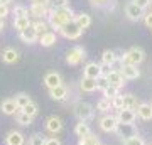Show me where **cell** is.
Returning a JSON list of instances; mask_svg holds the SVG:
<instances>
[{"mask_svg":"<svg viewBox=\"0 0 152 145\" xmlns=\"http://www.w3.org/2000/svg\"><path fill=\"white\" fill-rule=\"evenodd\" d=\"M117 123H118V120H117L115 115H105L103 118L100 120V127H102L103 132H115Z\"/></svg>","mask_w":152,"mask_h":145,"instance_id":"9c48e42d","label":"cell"},{"mask_svg":"<svg viewBox=\"0 0 152 145\" xmlns=\"http://www.w3.org/2000/svg\"><path fill=\"white\" fill-rule=\"evenodd\" d=\"M144 22H145V26L149 27V29H152V12L144 14Z\"/></svg>","mask_w":152,"mask_h":145,"instance_id":"7bdbcfd3","label":"cell"},{"mask_svg":"<svg viewBox=\"0 0 152 145\" xmlns=\"http://www.w3.org/2000/svg\"><path fill=\"white\" fill-rule=\"evenodd\" d=\"M137 115L140 117L142 120H152V105L151 103H139V106H137Z\"/></svg>","mask_w":152,"mask_h":145,"instance_id":"9a60e30c","label":"cell"},{"mask_svg":"<svg viewBox=\"0 0 152 145\" xmlns=\"http://www.w3.org/2000/svg\"><path fill=\"white\" fill-rule=\"evenodd\" d=\"M48 2H49V0H46V4H48Z\"/></svg>","mask_w":152,"mask_h":145,"instance_id":"f5cc1de1","label":"cell"},{"mask_svg":"<svg viewBox=\"0 0 152 145\" xmlns=\"http://www.w3.org/2000/svg\"><path fill=\"white\" fill-rule=\"evenodd\" d=\"M80 88H81V91H85V93H93L96 90V79H91V78H85V76H83L81 83H80Z\"/></svg>","mask_w":152,"mask_h":145,"instance_id":"d4e9b609","label":"cell"},{"mask_svg":"<svg viewBox=\"0 0 152 145\" xmlns=\"http://www.w3.org/2000/svg\"><path fill=\"white\" fill-rule=\"evenodd\" d=\"M117 95H118V88H115V86H110L108 85L103 90V96L107 98V100H112V98H115Z\"/></svg>","mask_w":152,"mask_h":145,"instance_id":"836d02e7","label":"cell"},{"mask_svg":"<svg viewBox=\"0 0 152 145\" xmlns=\"http://www.w3.org/2000/svg\"><path fill=\"white\" fill-rule=\"evenodd\" d=\"M14 101H15L17 108H19V110H22V108L26 106V105H29L32 100H31V96H29L27 93H19V95H15Z\"/></svg>","mask_w":152,"mask_h":145,"instance_id":"4316f807","label":"cell"},{"mask_svg":"<svg viewBox=\"0 0 152 145\" xmlns=\"http://www.w3.org/2000/svg\"><path fill=\"white\" fill-rule=\"evenodd\" d=\"M102 61H103V64H107V66L112 68V66L117 63V56H115L113 51L107 49V51H103V54H102Z\"/></svg>","mask_w":152,"mask_h":145,"instance_id":"83f0119b","label":"cell"},{"mask_svg":"<svg viewBox=\"0 0 152 145\" xmlns=\"http://www.w3.org/2000/svg\"><path fill=\"white\" fill-rule=\"evenodd\" d=\"M39 44L42 46V47H51L53 44H56V34L48 31V32H44L42 36H39Z\"/></svg>","mask_w":152,"mask_h":145,"instance_id":"cb8c5ba5","label":"cell"},{"mask_svg":"<svg viewBox=\"0 0 152 145\" xmlns=\"http://www.w3.org/2000/svg\"><path fill=\"white\" fill-rule=\"evenodd\" d=\"M125 14H127V17L134 22L140 20L142 17H144V10H142L140 7H137L134 2H129V4L125 5Z\"/></svg>","mask_w":152,"mask_h":145,"instance_id":"52a82bcc","label":"cell"},{"mask_svg":"<svg viewBox=\"0 0 152 145\" xmlns=\"http://www.w3.org/2000/svg\"><path fill=\"white\" fill-rule=\"evenodd\" d=\"M46 128L51 132V133H59L63 130V122H61L58 117H49L48 122H46Z\"/></svg>","mask_w":152,"mask_h":145,"instance_id":"e0dca14e","label":"cell"},{"mask_svg":"<svg viewBox=\"0 0 152 145\" xmlns=\"http://www.w3.org/2000/svg\"><path fill=\"white\" fill-rule=\"evenodd\" d=\"M110 108H112V103H110V100H107V98H102V100L98 101V105H96V110L102 111V113H107Z\"/></svg>","mask_w":152,"mask_h":145,"instance_id":"d6a6232c","label":"cell"},{"mask_svg":"<svg viewBox=\"0 0 152 145\" xmlns=\"http://www.w3.org/2000/svg\"><path fill=\"white\" fill-rule=\"evenodd\" d=\"M31 14H32L34 17H37V19H42L44 15L49 14L48 4H32V5H31Z\"/></svg>","mask_w":152,"mask_h":145,"instance_id":"d6986e66","label":"cell"},{"mask_svg":"<svg viewBox=\"0 0 152 145\" xmlns=\"http://www.w3.org/2000/svg\"><path fill=\"white\" fill-rule=\"evenodd\" d=\"M44 85L48 86L49 90H53V88H56V86L63 85V78H61L59 73L51 71V73H48V74L44 76Z\"/></svg>","mask_w":152,"mask_h":145,"instance_id":"7c38bea8","label":"cell"},{"mask_svg":"<svg viewBox=\"0 0 152 145\" xmlns=\"http://www.w3.org/2000/svg\"><path fill=\"white\" fill-rule=\"evenodd\" d=\"M110 0H91V5L93 7H103V5H107Z\"/></svg>","mask_w":152,"mask_h":145,"instance_id":"f6af8a7d","label":"cell"},{"mask_svg":"<svg viewBox=\"0 0 152 145\" xmlns=\"http://www.w3.org/2000/svg\"><path fill=\"white\" fill-rule=\"evenodd\" d=\"M144 59H145V52H144V49H140V47H130L127 52L124 54V56H122L120 63H122V64L139 66Z\"/></svg>","mask_w":152,"mask_h":145,"instance_id":"7a4b0ae2","label":"cell"},{"mask_svg":"<svg viewBox=\"0 0 152 145\" xmlns=\"http://www.w3.org/2000/svg\"><path fill=\"white\" fill-rule=\"evenodd\" d=\"M100 140H98V137H95V135H88V137H85V138H80V145H96Z\"/></svg>","mask_w":152,"mask_h":145,"instance_id":"d590c367","label":"cell"},{"mask_svg":"<svg viewBox=\"0 0 152 145\" xmlns=\"http://www.w3.org/2000/svg\"><path fill=\"white\" fill-rule=\"evenodd\" d=\"M48 7H49V9H61V7H68V0H49Z\"/></svg>","mask_w":152,"mask_h":145,"instance_id":"f35d334b","label":"cell"},{"mask_svg":"<svg viewBox=\"0 0 152 145\" xmlns=\"http://www.w3.org/2000/svg\"><path fill=\"white\" fill-rule=\"evenodd\" d=\"M85 58H86V56H85V49L80 47V46H73V47L66 52V63L69 66H78Z\"/></svg>","mask_w":152,"mask_h":145,"instance_id":"277c9868","label":"cell"},{"mask_svg":"<svg viewBox=\"0 0 152 145\" xmlns=\"http://www.w3.org/2000/svg\"><path fill=\"white\" fill-rule=\"evenodd\" d=\"M73 22H75L81 31H85V29H88V27L91 26V17L88 15V14H78V15H75Z\"/></svg>","mask_w":152,"mask_h":145,"instance_id":"ffe728a7","label":"cell"},{"mask_svg":"<svg viewBox=\"0 0 152 145\" xmlns=\"http://www.w3.org/2000/svg\"><path fill=\"white\" fill-rule=\"evenodd\" d=\"M22 111L26 113V115H29L31 118H34V117L37 115V105H36L34 101H31L29 105H26V106L22 108Z\"/></svg>","mask_w":152,"mask_h":145,"instance_id":"1f68e13d","label":"cell"},{"mask_svg":"<svg viewBox=\"0 0 152 145\" xmlns=\"http://www.w3.org/2000/svg\"><path fill=\"white\" fill-rule=\"evenodd\" d=\"M59 32L63 34L66 39H69V41H76V39L81 37L83 31H81V29H80L78 26H76L75 22H68V24H64V26L61 27Z\"/></svg>","mask_w":152,"mask_h":145,"instance_id":"5b68a950","label":"cell"},{"mask_svg":"<svg viewBox=\"0 0 152 145\" xmlns=\"http://www.w3.org/2000/svg\"><path fill=\"white\" fill-rule=\"evenodd\" d=\"M29 26H31L29 17H19V19L14 20V27H15V31H19V32H22L24 29H27Z\"/></svg>","mask_w":152,"mask_h":145,"instance_id":"f1b7e54d","label":"cell"},{"mask_svg":"<svg viewBox=\"0 0 152 145\" xmlns=\"http://www.w3.org/2000/svg\"><path fill=\"white\" fill-rule=\"evenodd\" d=\"M0 108H2V111L5 113V115H15V113L19 111V108H17L15 101H14V98L4 100V101H2V105H0Z\"/></svg>","mask_w":152,"mask_h":145,"instance_id":"44dd1931","label":"cell"},{"mask_svg":"<svg viewBox=\"0 0 152 145\" xmlns=\"http://www.w3.org/2000/svg\"><path fill=\"white\" fill-rule=\"evenodd\" d=\"M15 118H17V123H20V125H31L32 123V118H31L29 115H26L22 110H19V111L15 113Z\"/></svg>","mask_w":152,"mask_h":145,"instance_id":"f546056e","label":"cell"},{"mask_svg":"<svg viewBox=\"0 0 152 145\" xmlns=\"http://www.w3.org/2000/svg\"><path fill=\"white\" fill-rule=\"evenodd\" d=\"M49 26L56 29V31H61V27L68 24V22H73L75 19V12L71 10L69 7H61V9H49Z\"/></svg>","mask_w":152,"mask_h":145,"instance_id":"6da1fadb","label":"cell"},{"mask_svg":"<svg viewBox=\"0 0 152 145\" xmlns=\"http://www.w3.org/2000/svg\"><path fill=\"white\" fill-rule=\"evenodd\" d=\"M115 132H117V135H118V137H122L124 140L139 135V133H137V128H135V125H134V123H117V128H115Z\"/></svg>","mask_w":152,"mask_h":145,"instance_id":"8992f818","label":"cell"},{"mask_svg":"<svg viewBox=\"0 0 152 145\" xmlns=\"http://www.w3.org/2000/svg\"><path fill=\"white\" fill-rule=\"evenodd\" d=\"M75 115L78 117L80 122H88V120L93 118V115H95V110L90 103L86 101H78L75 105Z\"/></svg>","mask_w":152,"mask_h":145,"instance_id":"3957f363","label":"cell"},{"mask_svg":"<svg viewBox=\"0 0 152 145\" xmlns=\"http://www.w3.org/2000/svg\"><path fill=\"white\" fill-rule=\"evenodd\" d=\"M49 93H51V98H53V100L63 101V100H66V96H68V88H66L64 85H59V86H56V88H53V90H49Z\"/></svg>","mask_w":152,"mask_h":145,"instance_id":"2e32d148","label":"cell"},{"mask_svg":"<svg viewBox=\"0 0 152 145\" xmlns=\"http://www.w3.org/2000/svg\"><path fill=\"white\" fill-rule=\"evenodd\" d=\"M14 15H15V19H19V17H27V15H29L27 7H24V5H17L15 9H14Z\"/></svg>","mask_w":152,"mask_h":145,"instance_id":"ab89813d","label":"cell"},{"mask_svg":"<svg viewBox=\"0 0 152 145\" xmlns=\"http://www.w3.org/2000/svg\"><path fill=\"white\" fill-rule=\"evenodd\" d=\"M118 71L124 79H137L140 76V71L137 69V66H132V64H122V68Z\"/></svg>","mask_w":152,"mask_h":145,"instance_id":"ba28073f","label":"cell"},{"mask_svg":"<svg viewBox=\"0 0 152 145\" xmlns=\"http://www.w3.org/2000/svg\"><path fill=\"white\" fill-rule=\"evenodd\" d=\"M75 133H76V137H78V138H85V137H88V135H91L90 125H88L86 122H80V123L76 125Z\"/></svg>","mask_w":152,"mask_h":145,"instance_id":"484cf974","label":"cell"},{"mask_svg":"<svg viewBox=\"0 0 152 145\" xmlns=\"http://www.w3.org/2000/svg\"><path fill=\"white\" fill-rule=\"evenodd\" d=\"M124 145H145V142H144L142 137L135 135V137H130V138L124 140Z\"/></svg>","mask_w":152,"mask_h":145,"instance_id":"e575fe53","label":"cell"},{"mask_svg":"<svg viewBox=\"0 0 152 145\" xmlns=\"http://www.w3.org/2000/svg\"><path fill=\"white\" fill-rule=\"evenodd\" d=\"M4 27H5V22H4V19H0V32H2Z\"/></svg>","mask_w":152,"mask_h":145,"instance_id":"681fc988","label":"cell"},{"mask_svg":"<svg viewBox=\"0 0 152 145\" xmlns=\"http://www.w3.org/2000/svg\"><path fill=\"white\" fill-rule=\"evenodd\" d=\"M32 27H34V31L37 32V36H42L44 32H48L49 29H48V22H44V20H37V22H34L32 24Z\"/></svg>","mask_w":152,"mask_h":145,"instance_id":"4dcf8cb0","label":"cell"},{"mask_svg":"<svg viewBox=\"0 0 152 145\" xmlns=\"http://www.w3.org/2000/svg\"><path fill=\"white\" fill-rule=\"evenodd\" d=\"M83 74H85V78H91V79L100 78L102 76V73H100V64H96V63H88L85 66V69H83Z\"/></svg>","mask_w":152,"mask_h":145,"instance_id":"5bb4252c","label":"cell"},{"mask_svg":"<svg viewBox=\"0 0 152 145\" xmlns=\"http://www.w3.org/2000/svg\"><path fill=\"white\" fill-rule=\"evenodd\" d=\"M110 103H112V108H113V110H122V108H124V100H122V95H117L115 98H112V100H110Z\"/></svg>","mask_w":152,"mask_h":145,"instance_id":"74e56055","label":"cell"},{"mask_svg":"<svg viewBox=\"0 0 152 145\" xmlns=\"http://www.w3.org/2000/svg\"><path fill=\"white\" fill-rule=\"evenodd\" d=\"M105 78H107V81H108V85L115 86V88H122V86L125 85V79L122 78V74H120L118 69H112Z\"/></svg>","mask_w":152,"mask_h":145,"instance_id":"8fae6325","label":"cell"},{"mask_svg":"<svg viewBox=\"0 0 152 145\" xmlns=\"http://www.w3.org/2000/svg\"><path fill=\"white\" fill-rule=\"evenodd\" d=\"M32 4H46V0H31Z\"/></svg>","mask_w":152,"mask_h":145,"instance_id":"f907efd6","label":"cell"},{"mask_svg":"<svg viewBox=\"0 0 152 145\" xmlns=\"http://www.w3.org/2000/svg\"><path fill=\"white\" fill-rule=\"evenodd\" d=\"M107 86H108V81H107V78H105V76L96 78V90H102V91H103Z\"/></svg>","mask_w":152,"mask_h":145,"instance_id":"60d3db41","label":"cell"},{"mask_svg":"<svg viewBox=\"0 0 152 145\" xmlns=\"http://www.w3.org/2000/svg\"><path fill=\"white\" fill-rule=\"evenodd\" d=\"M20 39L24 41L26 44H34L36 41L39 39V36H37V32L34 31V27H32V24L27 27V29H24L20 32Z\"/></svg>","mask_w":152,"mask_h":145,"instance_id":"4fadbf2b","label":"cell"},{"mask_svg":"<svg viewBox=\"0 0 152 145\" xmlns=\"http://www.w3.org/2000/svg\"><path fill=\"white\" fill-rule=\"evenodd\" d=\"M10 2H12V0H0V4H2V5H9Z\"/></svg>","mask_w":152,"mask_h":145,"instance_id":"c3c4849f","label":"cell"},{"mask_svg":"<svg viewBox=\"0 0 152 145\" xmlns=\"http://www.w3.org/2000/svg\"><path fill=\"white\" fill-rule=\"evenodd\" d=\"M122 100H124V108H127V110H134L135 111L137 106H139V98L135 96V95H132V93H127V95H124L122 96Z\"/></svg>","mask_w":152,"mask_h":145,"instance_id":"ac0fdd59","label":"cell"},{"mask_svg":"<svg viewBox=\"0 0 152 145\" xmlns=\"http://www.w3.org/2000/svg\"><path fill=\"white\" fill-rule=\"evenodd\" d=\"M44 142H46V138L41 133H34L29 138V145H44Z\"/></svg>","mask_w":152,"mask_h":145,"instance_id":"8d00e7d4","label":"cell"},{"mask_svg":"<svg viewBox=\"0 0 152 145\" xmlns=\"http://www.w3.org/2000/svg\"><path fill=\"white\" fill-rule=\"evenodd\" d=\"M110 71H112V69H110V66H107V64H102V66H100V73H102V76H107Z\"/></svg>","mask_w":152,"mask_h":145,"instance_id":"bcb514c9","label":"cell"},{"mask_svg":"<svg viewBox=\"0 0 152 145\" xmlns=\"http://www.w3.org/2000/svg\"><path fill=\"white\" fill-rule=\"evenodd\" d=\"M24 135L20 133V132H10V133L7 135V138H5V144L7 145H24Z\"/></svg>","mask_w":152,"mask_h":145,"instance_id":"603a6c76","label":"cell"},{"mask_svg":"<svg viewBox=\"0 0 152 145\" xmlns=\"http://www.w3.org/2000/svg\"><path fill=\"white\" fill-rule=\"evenodd\" d=\"M96 145H103V144H102V142H98V144H96Z\"/></svg>","mask_w":152,"mask_h":145,"instance_id":"816d5d0a","label":"cell"},{"mask_svg":"<svg viewBox=\"0 0 152 145\" xmlns=\"http://www.w3.org/2000/svg\"><path fill=\"white\" fill-rule=\"evenodd\" d=\"M9 15V5H2L0 4V19H5Z\"/></svg>","mask_w":152,"mask_h":145,"instance_id":"ee69618b","label":"cell"},{"mask_svg":"<svg viewBox=\"0 0 152 145\" xmlns=\"http://www.w3.org/2000/svg\"><path fill=\"white\" fill-rule=\"evenodd\" d=\"M134 4H135L137 7H140L142 10H145L147 7H151L152 0H134Z\"/></svg>","mask_w":152,"mask_h":145,"instance_id":"b9f144b4","label":"cell"},{"mask_svg":"<svg viewBox=\"0 0 152 145\" xmlns=\"http://www.w3.org/2000/svg\"><path fill=\"white\" fill-rule=\"evenodd\" d=\"M2 59H4V63H7V64L17 63V61H19V52H17L14 47H7L5 51L2 52Z\"/></svg>","mask_w":152,"mask_h":145,"instance_id":"7402d4cb","label":"cell"},{"mask_svg":"<svg viewBox=\"0 0 152 145\" xmlns=\"http://www.w3.org/2000/svg\"><path fill=\"white\" fill-rule=\"evenodd\" d=\"M135 118H137V113L134 110H127V108L118 110V115H117L118 123H134Z\"/></svg>","mask_w":152,"mask_h":145,"instance_id":"30bf717a","label":"cell"},{"mask_svg":"<svg viewBox=\"0 0 152 145\" xmlns=\"http://www.w3.org/2000/svg\"><path fill=\"white\" fill-rule=\"evenodd\" d=\"M44 145H61V142L58 138H48L44 142Z\"/></svg>","mask_w":152,"mask_h":145,"instance_id":"7dc6e473","label":"cell"}]
</instances>
